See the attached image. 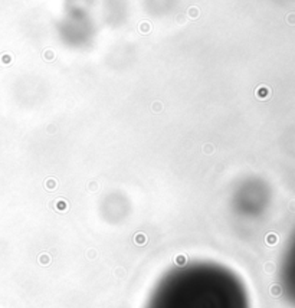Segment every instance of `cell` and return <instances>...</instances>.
<instances>
[{"label":"cell","instance_id":"obj_1","mask_svg":"<svg viewBox=\"0 0 295 308\" xmlns=\"http://www.w3.org/2000/svg\"><path fill=\"white\" fill-rule=\"evenodd\" d=\"M144 308H249L246 289L230 268L195 261L171 268L150 291Z\"/></svg>","mask_w":295,"mask_h":308},{"label":"cell","instance_id":"obj_2","mask_svg":"<svg viewBox=\"0 0 295 308\" xmlns=\"http://www.w3.org/2000/svg\"><path fill=\"white\" fill-rule=\"evenodd\" d=\"M288 22L292 23V25H295V15H289V16H288Z\"/></svg>","mask_w":295,"mask_h":308}]
</instances>
